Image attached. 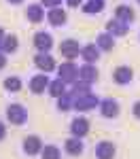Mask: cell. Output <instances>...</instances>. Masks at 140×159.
I'll list each match as a JSON object with an SVG mask.
<instances>
[{"label":"cell","mask_w":140,"mask_h":159,"mask_svg":"<svg viewBox=\"0 0 140 159\" xmlns=\"http://www.w3.org/2000/svg\"><path fill=\"white\" fill-rule=\"evenodd\" d=\"M102 100L96 96V93H91V91H87V93H83V96H76V98H72V106H75L76 112H87V110H93L96 106H100Z\"/></svg>","instance_id":"obj_1"},{"label":"cell","mask_w":140,"mask_h":159,"mask_svg":"<svg viewBox=\"0 0 140 159\" xmlns=\"http://www.w3.org/2000/svg\"><path fill=\"white\" fill-rule=\"evenodd\" d=\"M57 76L62 79L66 85H68V83L72 85L76 79H79V66L75 64V60H66L64 64H60V66H57Z\"/></svg>","instance_id":"obj_2"},{"label":"cell","mask_w":140,"mask_h":159,"mask_svg":"<svg viewBox=\"0 0 140 159\" xmlns=\"http://www.w3.org/2000/svg\"><path fill=\"white\" fill-rule=\"evenodd\" d=\"M7 121L11 125H24L28 121V110L21 106V104H9L7 106Z\"/></svg>","instance_id":"obj_3"},{"label":"cell","mask_w":140,"mask_h":159,"mask_svg":"<svg viewBox=\"0 0 140 159\" xmlns=\"http://www.w3.org/2000/svg\"><path fill=\"white\" fill-rule=\"evenodd\" d=\"M49 83H51V79L47 76V72L34 74V76L30 79V83H28V89H30L34 96H40V93H45V91L49 89Z\"/></svg>","instance_id":"obj_4"},{"label":"cell","mask_w":140,"mask_h":159,"mask_svg":"<svg viewBox=\"0 0 140 159\" xmlns=\"http://www.w3.org/2000/svg\"><path fill=\"white\" fill-rule=\"evenodd\" d=\"M60 53H62L66 60H76V57H81V45H79V40L75 38H66L60 43Z\"/></svg>","instance_id":"obj_5"},{"label":"cell","mask_w":140,"mask_h":159,"mask_svg":"<svg viewBox=\"0 0 140 159\" xmlns=\"http://www.w3.org/2000/svg\"><path fill=\"white\" fill-rule=\"evenodd\" d=\"M34 66L40 72H51V70H55V60H53V55H49V51H38L34 55Z\"/></svg>","instance_id":"obj_6"},{"label":"cell","mask_w":140,"mask_h":159,"mask_svg":"<svg viewBox=\"0 0 140 159\" xmlns=\"http://www.w3.org/2000/svg\"><path fill=\"white\" fill-rule=\"evenodd\" d=\"M100 115L102 117H106V119H115V117H119V102L117 100H113V98H104L100 102Z\"/></svg>","instance_id":"obj_7"},{"label":"cell","mask_w":140,"mask_h":159,"mask_svg":"<svg viewBox=\"0 0 140 159\" xmlns=\"http://www.w3.org/2000/svg\"><path fill=\"white\" fill-rule=\"evenodd\" d=\"M100 47L96 45V43H89V45H83L81 47V60L85 61V64H96V61L100 60Z\"/></svg>","instance_id":"obj_8"},{"label":"cell","mask_w":140,"mask_h":159,"mask_svg":"<svg viewBox=\"0 0 140 159\" xmlns=\"http://www.w3.org/2000/svg\"><path fill=\"white\" fill-rule=\"evenodd\" d=\"M70 134L76 136V138H85L89 134V121L85 117H75L70 121Z\"/></svg>","instance_id":"obj_9"},{"label":"cell","mask_w":140,"mask_h":159,"mask_svg":"<svg viewBox=\"0 0 140 159\" xmlns=\"http://www.w3.org/2000/svg\"><path fill=\"white\" fill-rule=\"evenodd\" d=\"M21 148H24L25 155H38L43 151V140L38 136H25L24 142H21Z\"/></svg>","instance_id":"obj_10"},{"label":"cell","mask_w":140,"mask_h":159,"mask_svg":"<svg viewBox=\"0 0 140 159\" xmlns=\"http://www.w3.org/2000/svg\"><path fill=\"white\" fill-rule=\"evenodd\" d=\"M132 79H134V70L129 66H117L113 70V81L117 85H127Z\"/></svg>","instance_id":"obj_11"},{"label":"cell","mask_w":140,"mask_h":159,"mask_svg":"<svg viewBox=\"0 0 140 159\" xmlns=\"http://www.w3.org/2000/svg\"><path fill=\"white\" fill-rule=\"evenodd\" d=\"M127 30H129V24L121 21V19H117V17L106 21V32H108V34H113L115 38H117V36H125Z\"/></svg>","instance_id":"obj_12"},{"label":"cell","mask_w":140,"mask_h":159,"mask_svg":"<svg viewBox=\"0 0 140 159\" xmlns=\"http://www.w3.org/2000/svg\"><path fill=\"white\" fill-rule=\"evenodd\" d=\"M98 68L93 66V64H83V66H79V81H85V83H96L98 81Z\"/></svg>","instance_id":"obj_13"},{"label":"cell","mask_w":140,"mask_h":159,"mask_svg":"<svg viewBox=\"0 0 140 159\" xmlns=\"http://www.w3.org/2000/svg\"><path fill=\"white\" fill-rule=\"evenodd\" d=\"M64 151H66L68 155H72V157H79V155L85 151L83 140H81V138H76V136H70V138L64 142Z\"/></svg>","instance_id":"obj_14"},{"label":"cell","mask_w":140,"mask_h":159,"mask_svg":"<svg viewBox=\"0 0 140 159\" xmlns=\"http://www.w3.org/2000/svg\"><path fill=\"white\" fill-rule=\"evenodd\" d=\"M34 47L38 51H51L53 49V36L49 32H36L34 34Z\"/></svg>","instance_id":"obj_15"},{"label":"cell","mask_w":140,"mask_h":159,"mask_svg":"<svg viewBox=\"0 0 140 159\" xmlns=\"http://www.w3.org/2000/svg\"><path fill=\"white\" fill-rule=\"evenodd\" d=\"M115 155H117V148L108 140H102L100 144L96 147V157L98 159H115Z\"/></svg>","instance_id":"obj_16"},{"label":"cell","mask_w":140,"mask_h":159,"mask_svg":"<svg viewBox=\"0 0 140 159\" xmlns=\"http://www.w3.org/2000/svg\"><path fill=\"white\" fill-rule=\"evenodd\" d=\"M47 21L51 25H55V28H60V25H64L68 21V15H66V11H64L62 7H55V9H51L47 13Z\"/></svg>","instance_id":"obj_17"},{"label":"cell","mask_w":140,"mask_h":159,"mask_svg":"<svg viewBox=\"0 0 140 159\" xmlns=\"http://www.w3.org/2000/svg\"><path fill=\"white\" fill-rule=\"evenodd\" d=\"M25 17H28L30 24H40V21L45 19V9H43V4H30L28 11H25Z\"/></svg>","instance_id":"obj_18"},{"label":"cell","mask_w":140,"mask_h":159,"mask_svg":"<svg viewBox=\"0 0 140 159\" xmlns=\"http://www.w3.org/2000/svg\"><path fill=\"white\" fill-rule=\"evenodd\" d=\"M47 91H49L51 98H55V100L62 98L64 93H68V89H66V83H64L60 76H57V79H53V81L49 83V89H47Z\"/></svg>","instance_id":"obj_19"},{"label":"cell","mask_w":140,"mask_h":159,"mask_svg":"<svg viewBox=\"0 0 140 159\" xmlns=\"http://www.w3.org/2000/svg\"><path fill=\"white\" fill-rule=\"evenodd\" d=\"M115 17L121 19V21H125V24H132L134 17H136V13H134L132 7H127V4H119V7L115 9Z\"/></svg>","instance_id":"obj_20"},{"label":"cell","mask_w":140,"mask_h":159,"mask_svg":"<svg viewBox=\"0 0 140 159\" xmlns=\"http://www.w3.org/2000/svg\"><path fill=\"white\" fill-rule=\"evenodd\" d=\"M96 45H98L102 51H113L115 36H113V34H108V32H100V34L96 36Z\"/></svg>","instance_id":"obj_21"},{"label":"cell","mask_w":140,"mask_h":159,"mask_svg":"<svg viewBox=\"0 0 140 159\" xmlns=\"http://www.w3.org/2000/svg\"><path fill=\"white\" fill-rule=\"evenodd\" d=\"M19 49V40L15 34H7V36L2 38V43H0V51H4V53H15V51Z\"/></svg>","instance_id":"obj_22"},{"label":"cell","mask_w":140,"mask_h":159,"mask_svg":"<svg viewBox=\"0 0 140 159\" xmlns=\"http://www.w3.org/2000/svg\"><path fill=\"white\" fill-rule=\"evenodd\" d=\"M104 7H106L104 0H87L81 9H83V13H87V15H96V13L104 11Z\"/></svg>","instance_id":"obj_23"},{"label":"cell","mask_w":140,"mask_h":159,"mask_svg":"<svg viewBox=\"0 0 140 159\" xmlns=\"http://www.w3.org/2000/svg\"><path fill=\"white\" fill-rule=\"evenodd\" d=\"M40 159H62V151L55 144H45L40 151Z\"/></svg>","instance_id":"obj_24"},{"label":"cell","mask_w":140,"mask_h":159,"mask_svg":"<svg viewBox=\"0 0 140 159\" xmlns=\"http://www.w3.org/2000/svg\"><path fill=\"white\" fill-rule=\"evenodd\" d=\"M21 87H24V83H21V79H19V76H7V79H4V89H7V91H11V93L21 91Z\"/></svg>","instance_id":"obj_25"},{"label":"cell","mask_w":140,"mask_h":159,"mask_svg":"<svg viewBox=\"0 0 140 159\" xmlns=\"http://www.w3.org/2000/svg\"><path fill=\"white\" fill-rule=\"evenodd\" d=\"M70 108H75V106H72V96L68 91V93H64L62 98H57V110L60 112H66V110H70Z\"/></svg>","instance_id":"obj_26"},{"label":"cell","mask_w":140,"mask_h":159,"mask_svg":"<svg viewBox=\"0 0 140 159\" xmlns=\"http://www.w3.org/2000/svg\"><path fill=\"white\" fill-rule=\"evenodd\" d=\"M43 4L49 7V9H55L57 4H62V0H43Z\"/></svg>","instance_id":"obj_27"},{"label":"cell","mask_w":140,"mask_h":159,"mask_svg":"<svg viewBox=\"0 0 140 159\" xmlns=\"http://www.w3.org/2000/svg\"><path fill=\"white\" fill-rule=\"evenodd\" d=\"M132 112H134V117H138L140 119V100L134 102V106H132Z\"/></svg>","instance_id":"obj_28"},{"label":"cell","mask_w":140,"mask_h":159,"mask_svg":"<svg viewBox=\"0 0 140 159\" xmlns=\"http://www.w3.org/2000/svg\"><path fill=\"white\" fill-rule=\"evenodd\" d=\"M4 66H7V53H4V51H0V70H2Z\"/></svg>","instance_id":"obj_29"},{"label":"cell","mask_w":140,"mask_h":159,"mask_svg":"<svg viewBox=\"0 0 140 159\" xmlns=\"http://www.w3.org/2000/svg\"><path fill=\"white\" fill-rule=\"evenodd\" d=\"M66 4H68V7H72V9H76L79 4H83V0H66Z\"/></svg>","instance_id":"obj_30"},{"label":"cell","mask_w":140,"mask_h":159,"mask_svg":"<svg viewBox=\"0 0 140 159\" xmlns=\"http://www.w3.org/2000/svg\"><path fill=\"white\" fill-rule=\"evenodd\" d=\"M4 136H7V127H4V123L0 121V140H2Z\"/></svg>","instance_id":"obj_31"},{"label":"cell","mask_w":140,"mask_h":159,"mask_svg":"<svg viewBox=\"0 0 140 159\" xmlns=\"http://www.w3.org/2000/svg\"><path fill=\"white\" fill-rule=\"evenodd\" d=\"M7 36V32H4V30H2V28H0V43H2V38Z\"/></svg>","instance_id":"obj_32"},{"label":"cell","mask_w":140,"mask_h":159,"mask_svg":"<svg viewBox=\"0 0 140 159\" xmlns=\"http://www.w3.org/2000/svg\"><path fill=\"white\" fill-rule=\"evenodd\" d=\"M9 2H11V4H21L24 0H9Z\"/></svg>","instance_id":"obj_33"},{"label":"cell","mask_w":140,"mask_h":159,"mask_svg":"<svg viewBox=\"0 0 140 159\" xmlns=\"http://www.w3.org/2000/svg\"><path fill=\"white\" fill-rule=\"evenodd\" d=\"M138 2H140V0H138Z\"/></svg>","instance_id":"obj_34"}]
</instances>
